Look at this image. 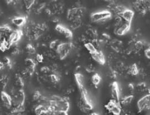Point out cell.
Segmentation results:
<instances>
[{
  "instance_id": "obj_1",
  "label": "cell",
  "mask_w": 150,
  "mask_h": 115,
  "mask_svg": "<svg viewBox=\"0 0 150 115\" xmlns=\"http://www.w3.org/2000/svg\"><path fill=\"white\" fill-rule=\"evenodd\" d=\"M73 48V45L70 42H61L55 50L59 57L61 59H65Z\"/></svg>"
},
{
  "instance_id": "obj_2",
  "label": "cell",
  "mask_w": 150,
  "mask_h": 115,
  "mask_svg": "<svg viewBox=\"0 0 150 115\" xmlns=\"http://www.w3.org/2000/svg\"><path fill=\"white\" fill-rule=\"evenodd\" d=\"M91 18L95 22H104L112 18V13L109 10H102L91 14Z\"/></svg>"
},
{
  "instance_id": "obj_3",
  "label": "cell",
  "mask_w": 150,
  "mask_h": 115,
  "mask_svg": "<svg viewBox=\"0 0 150 115\" xmlns=\"http://www.w3.org/2000/svg\"><path fill=\"white\" fill-rule=\"evenodd\" d=\"M12 97L13 107L24 105L25 100V95L24 90L22 89H20L17 92H16Z\"/></svg>"
},
{
  "instance_id": "obj_4",
  "label": "cell",
  "mask_w": 150,
  "mask_h": 115,
  "mask_svg": "<svg viewBox=\"0 0 150 115\" xmlns=\"http://www.w3.org/2000/svg\"><path fill=\"white\" fill-rule=\"evenodd\" d=\"M105 107L109 112L113 114L119 115L121 113L122 108L121 103L120 102H117L114 100V99H112Z\"/></svg>"
},
{
  "instance_id": "obj_5",
  "label": "cell",
  "mask_w": 150,
  "mask_h": 115,
  "mask_svg": "<svg viewBox=\"0 0 150 115\" xmlns=\"http://www.w3.org/2000/svg\"><path fill=\"white\" fill-rule=\"evenodd\" d=\"M137 107L139 112L150 109V92L139 99L137 103Z\"/></svg>"
},
{
  "instance_id": "obj_6",
  "label": "cell",
  "mask_w": 150,
  "mask_h": 115,
  "mask_svg": "<svg viewBox=\"0 0 150 115\" xmlns=\"http://www.w3.org/2000/svg\"><path fill=\"white\" fill-rule=\"evenodd\" d=\"M111 95L112 99H114V100L117 102H120V99L121 98V91L118 83L117 82H114L112 84Z\"/></svg>"
},
{
  "instance_id": "obj_7",
  "label": "cell",
  "mask_w": 150,
  "mask_h": 115,
  "mask_svg": "<svg viewBox=\"0 0 150 115\" xmlns=\"http://www.w3.org/2000/svg\"><path fill=\"white\" fill-rule=\"evenodd\" d=\"M84 10L82 8H78V7H74L72 8L68 11L67 17L71 21H74L76 19H80L82 15L83 14Z\"/></svg>"
},
{
  "instance_id": "obj_8",
  "label": "cell",
  "mask_w": 150,
  "mask_h": 115,
  "mask_svg": "<svg viewBox=\"0 0 150 115\" xmlns=\"http://www.w3.org/2000/svg\"><path fill=\"white\" fill-rule=\"evenodd\" d=\"M131 27V23L123 22L121 25L117 26L115 30V34L118 36H122L129 32Z\"/></svg>"
},
{
  "instance_id": "obj_9",
  "label": "cell",
  "mask_w": 150,
  "mask_h": 115,
  "mask_svg": "<svg viewBox=\"0 0 150 115\" xmlns=\"http://www.w3.org/2000/svg\"><path fill=\"white\" fill-rule=\"evenodd\" d=\"M55 30L57 32L63 34L67 39H72L73 37V33L71 30L61 24L57 25Z\"/></svg>"
},
{
  "instance_id": "obj_10",
  "label": "cell",
  "mask_w": 150,
  "mask_h": 115,
  "mask_svg": "<svg viewBox=\"0 0 150 115\" xmlns=\"http://www.w3.org/2000/svg\"><path fill=\"white\" fill-rule=\"evenodd\" d=\"M23 35V32L20 30H13V32L10 34V36L8 38L9 41L12 44H15L18 43L21 39V37Z\"/></svg>"
},
{
  "instance_id": "obj_11",
  "label": "cell",
  "mask_w": 150,
  "mask_h": 115,
  "mask_svg": "<svg viewBox=\"0 0 150 115\" xmlns=\"http://www.w3.org/2000/svg\"><path fill=\"white\" fill-rule=\"evenodd\" d=\"M91 55L93 59L99 64L103 65L106 63V59H105L104 55L103 54L102 51L97 50L94 53L91 54Z\"/></svg>"
},
{
  "instance_id": "obj_12",
  "label": "cell",
  "mask_w": 150,
  "mask_h": 115,
  "mask_svg": "<svg viewBox=\"0 0 150 115\" xmlns=\"http://www.w3.org/2000/svg\"><path fill=\"white\" fill-rule=\"evenodd\" d=\"M1 98L4 105L7 108L10 109L13 105L12 97L9 94H7L4 91H3L1 94Z\"/></svg>"
},
{
  "instance_id": "obj_13",
  "label": "cell",
  "mask_w": 150,
  "mask_h": 115,
  "mask_svg": "<svg viewBox=\"0 0 150 115\" xmlns=\"http://www.w3.org/2000/svg\"><path fill=\"white\" fill-rule=\"evenodd\" d=\"M134 12L133 10L127 9L123 13H122L121 14H120L119 16L121 17V18L123 19V20L125 22L131 23L134 17Z\"/></svg>"
},
{
  "instance_id": "obj_14",
  "label": "cell",
  "mask_w": 150,
  "mask_h": 115,
  "mask_svg": "<svg viewBox=\"0 0 150 115\" xmlns=\"http://www.w3.org/2000/svg\"><path fill=\"white\" fill-rule=\"evenodd\" d=\"M74 79L79 90L85 88V78L84 75L79 72L74 74Z\"/></svg>"
},
{
  "instance_id": "obj_15",
  "label": "cell",
  "mask_w": 150,
  "mask_h": 115,
  "mask_svg": "<svg viewBox=\"0 0 150 115\" xmlns=\"http://www.w3.org/2000/svg\"><path fill=\"white\" fill-rule=\"evenodd\" d=\"M26 21V18L24 17H17L12 19V22L16 27H21L25 25Z\"/></svg>"
},
{
  "instance_id": "obj_16",
  "label": "cell",
  "mask_w": 150,
  "mask_h": 115,
  "mask_svg": "<svg viewBox=\"0 0 150 115\" xmlns=\"http://www.w3.org/2000/svg\"><path fill=\"white\" fill-rule=\"evenodd\" d=\"M133 99V96L132 95H127L125 96H124L120 99V103H121V105H127L132 103Z\"/></svg>"
},
{
  "instance_id": "obj_17",
  "label": "cell",
  "mask_w": 150,
  "mask_h": 115,
  "mask_svg": "<svg viewBox=\"0 0 150 115\" xmlns=\"http://www.w3.org/2000/svg\"><path fill=\"white\" fill-rule=\"evenodd\" d=\"M84 47L90 54H93L97 50L95 45L92 42H86L84 44Z\"/></svg>"
},
{
  "instance_id": "obj_18",
  "label": "cell",
  "mask_w": 150,
  "mask_h": 115,
  "mask_svg": "<svg viewBox=\"0 0 150 115\" xmlns=\"http://www.w3.org/2000/svg\"><path fill=\"white\" fill-rule=\"evenodd\" d=\"M129 72L133 76H136L138 75L139 73V70L138 67V65L136 63L132 64L129 69Z\"/></svg>"
},
{
  "instance_id": "obj_19",
  "label": "cell",
  "mask_w": 150,
  "mask_h": 115,
  "mask_svg": "<svg viewBox=\"0 0 150 115\" xmlns=\"http://www.w3.org/2000/svg\"><path fill=\"white\" fill-rule=\"evenodd\" d=\"M91 81L93 84L95 86H97L98 85H99L101 81H102V77L101 76L97 73L94 74L91 78Z\"/></svg>"
},
{
  "instance_id": "obj_20",
  "label": "cell",
  "mask_w": 150,
  "mask_h": 115,
  "mask_svg": "<svg viewBox=\"0 0 150 115\" xmlns=\"http://www.w3.org/2000/svg\"><path fill=\"white\" fill-rule=\"evenodd\" d=\"M15 84L17 86H18L20 88H22L24 87V81L21 78V76H19V75H17L15 77Z\"/></svg>"
},
{
  "instance_id": "obj_21",
  "label": "cell",
  "mask_w": 150,
  "mask_h": 115,
  "mask_svg": "<svg viewBox=\"0 0 150 115\" xmlns=\"http://www.w3.org/2000/svg\"><path fill=\"white\" fill-rule=\"evenodd\" d=\"M27 9H30L34 4L35 0H23Z\"/></svg>"
},
{
  "instance_id": "obj_22",
  "label": "cell",
  "mask_w": 150,
  "mask_h": 115,
  "mask_svg": "<svg viewBox=\"0 0 150 115\" xmlns=\"http://www.w3.org/2000/svg\"><path fill=\"white\" fill-rule=\"evenodd\" d=\"M26 49L28 52L30 54H32V55L35 54V49L31 44H28L26 47Z\"/></svg>"
},
{
  "instance_id": "obj_23",
  "label": "cell",
  "mask_w": 150,
  "mask_h": 115,
  "mask_svg": "<svg viewBox=\"0 0 150 115\" xmlns=\"http://www.w3.org/2000/svg\"><path fill=\"white\" fill-rule=\"evenodd\" d=\"M49 79L51 82L57 83L59 81V78L56 74H52L49 75Z\"/></svg>"
},
{
  "instance_id": "obj_24",
  "label": "cell",
  "mask_w": 150,
  "mask_h": 115,
  "mask_svg": "<svg viewBox=\"0 0 150 115\" xmlns=\"http://www.w3.org/2000/svg\"><path fill=\"white\" fill-rule=\"evenodd\" d=\"M144 47V43L142 41H137L134 44V48L137 51L142 50Z\"/></svg>"
},
{
  "instance_id": "obj_25",
  "label": "cell",
  "mask_w": 150,
  "mask_h": 115,
  "mask_svg": "<svg viewBox=\"0 0 150 115\" xmlns=\"http://www.w3.org/2000/svg\"><path fill=\"white\" fill-rule=\"evenodd\" d=\"M61 43L59 41H58V40H55V41H52L50 43V45H49V47H50V48H51V49H55V50H57V47H58V45Z\"/></svg>"
},
{
  "instance_id": "obj_26",
  "label": "cell",
  "mask_w": 150,
  "mask_h": 115,
  "mask_svg": "<svg viewBox=\"0 0 150 115\" xmlns=\"http://www.w3.org/2000/svg\"><path fill=\"white\" fill-rule=\"evenodd\" d=\"M42 95L40 94V93L38 91H36L35 92V93L34 94V95H33V98L35 101H40L41 99L42 98Z\"/></svg>"
},
{
  "instance_id": "obj_27",
  "label": "cell",
  "mask_w": 150,
  "mask_h": 115,
  "mask_svg": "<svg viewBox=\"0 0 150 115\" xmlns=\"http://www.w3.org/2000/svg\"><path fill=\"white\" fill-rule=\"evenodd\" d=\"M35 59L37 62L42 63V62H43L44 58H43V56L42 54H37L35 56Z\"/></svg>"
},
{
  "instance_id": "obj_28",
  "label": "cell",
  "mask_w": 150,
  "mask_h": 115,
  "mask_svg": "<svg viewBox=\"0 0 150 115\" xmlns=\"http://www.w3.org/2000/svg\"><path fill=\"white\" fill-rule=\"evenodd\" d=\"M144 54L145 57L148 59H150V46L148 47L147 48H146L144 51Z\"/></svg>"
},
{
  "instance_id": "obj_29",
  "label": "cell",
  "mask_w": 150,
  "mask_h": 115,
  "mask_svg": "<svg viewBox=\"0 0 150 115\" xmlns=\"http://www.w3.org/2000/svg\"><path fill=\"white\" fill-rule=\"evenodd\" d=\"M41 71L43 72V73H48L49 71H50V69L48 67H46V66H44V67H42V69H41Z\"/></svg>"
},
{
  "instance_id": "obj_30",
  "label": "cell",
  "mask_w": 150,
  "mask_h": 115,
  "mask_svg": "<svg viewBox=\"0 0 150 115\" xmlns=\"http://www.w3.org/2000/svg\"><path fill=\"white\" fill-rule=\"evenodd\" d=\"M128 88H129V89L130 91H132V90H133V89H134V87H133V86L132 85V84H129Z\"/></svg>"
},
{
  "instance_id": "obj_31",
  "label": "cell",
  "mask_w": 150,
  "mask_h": 115,
  "mask_svg": "<svg viewBox=\"0 0 150 115\" xmlns=\"http://www.w3.org/2000/svg\"><path fill=\"white\" fill-rule=\"evenodd\" d=\"M5 1H6V3H7V4H9L13 3V0H5Z\"/></svg>"
},
{
  "instance_id": "obj_32",
  "label": "cell",
  "mask_w": 150,
  "mask_h": 115,
  "mask_svg": "<svg viewBox=\"0 0 150 115\" xmlns=\"http://www.w3.org/2000/svg\"><path fill=\"white\" fill-rule=\"evenodd\" d=\"M91 114H99V113H92Z\"/></svg>"
},
{
  "instance_id": "obj_33",
  "label": "cell",
  "mask_w": 150,
  "mask_h": 115,
  "mask_svg": "<svg viewBox=\"0 0 150 115\" xmlns=\"http://www.w3.org/2000/svg\"><path fill=\"white\" fill-rule=\"evenodd\" d=\"M51 1H56L57 0H51Z\"/></svg>"
}]
</instances>
